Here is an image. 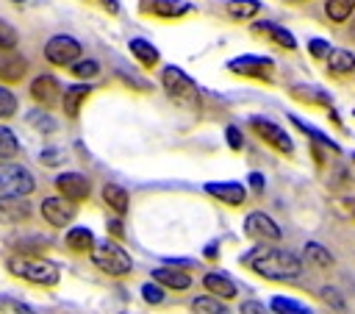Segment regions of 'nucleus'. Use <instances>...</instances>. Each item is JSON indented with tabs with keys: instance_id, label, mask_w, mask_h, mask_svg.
I'll return each mask as SVG.
<instances>
[{
	"instance_id": "1",
	"label": "nucleus",
	"mask_w": 355,
	"mask_h": 314,
	"mask_svg": "<svg viewBox=\"0 0 355 314\" xmlns=\"http://www.w3.org/2000/svg\"><path fill=\"white\" fill-rule=\"evenodd\" d=\"M241 264L269 281H291L302 272V261L291 250H280L269 245H255L252 250H247L241 256Z\"/></svg>"
},
{
	"instance_id": "2",
	"label": "nucleus",
	"mask_w": 355,
	"mask_h": 314,
	"mask_svg": "<svg viewBox=\"0 0 355 314\" xmlns=\"http://www.w3.org/2000/svg\"><path fill=\"white\" fill-rule=\"evenodd\" d=\"M8 272L28 281V283H36V286H55L58 278H61V270H58L55 261H50L44 256H28V253L11 256L8 258Z\"/></svg>"
},
{
	"instance_id": "3",
	"label": "nucleus",
	"mask_w": 355,
	"mask_h": 314,
	"mask_svg": "<svg viewBox=\"0 0 355 314\" xmlns=\"http://www.w3.org/2000/svg\"><path fill=\"white\" fill-rule=\"evenodd\" d=\"M92 253V261L97 270H103L105 275H114V278H122L133 270V258L125 247H119L116 242L111 239H103V242H94V247L89 250Z\"/></svg>"
},
{
	"instance_id": "4",
	"label": "nucleus",
	"mask_w": 355,
	"mask_h": 314,
	"mask_svg": "<svg viewBox=\"0 0 355 314\" xmlns=\"http://www.w3.org/2000/svg\"><path fill=\"white\" fill-rule=\"evenodd\" d=\"M161 83H164V92L169 100H175L178 106H186V108H197L200 106V89L197 83L178 67H164L161 72Z\"/></svg>"
},
{
	"instance_id": "5",
	"label": "nucleus",
	"mask_w": 355,
	"mask_h": 314,
	"mask_svg": "<svg viewBox=\"0 0 355 314\" xmlns=\"http://www.w3.org/2000/svg\"><path fill=\"white\" fill-rule=\"evenodd\" d=\"M36 181L33 175L22 167V164H14V161H0V195H8V197H28L33 192Z\"/></svg>"
},
{
	"instance_id": "6",
	"label": "nucleus",
	"mask_w": 355,
	"mask_h": 314,
	"mask_svg": "<svg viewBox=\"0 0 355 314\" xmlns=\"http://www.w3.org/2000/svg\"><path fill=\"white\" fill-rule=\"evenodd\" d=\"M80 53H83L80 42H78L75 36H69V33H55V36H50L47 44H44V58H47L50 64H55V67H69V64H75V61L80 58Z\"/></svg>"
},
{
	"instance_id": "7",
	"label": "nucleus",
	"mask_w": 355,
	"mask_h": 314,
	"mask_svg": "<svg viewBox=\"0 0 355 314\" xmlns=\"http://www.w3.org/2000/svg\"><path fill=\"white\" fill-rule=\"evenodd\" d=\"M244 233H247L250 239H255L258 245H275V242H280V236H283V231L277 228V222H275L269 214H263V211L247 214V220H244Z\"/></svg>"
},
{
	"instance_id": "8",
	"label": "nucleus",
	"mask_w": 355,
	"mask_h": 314,
	"mask_svg": "<svg viewBox=\"0 0 355 314\" xmlns=\"http://www.w3.org/2000/svg\"><path fill=\"white\" fill-rule=\"evenodd\" d=\"M250 125H252V131L266 142V144H272L277 153H294V142H291V136L286 133V128H280V125H275L272 119H263V117H252L250 119Z\"/></svg>"
},
{
	"instance_id": "9",
	"label": "nucleus",
	"mask_w": 355,
	"mask_h": 314,
	"mask_svg": "<svg viewBox=\"0 0 355 314\" xmlns=\"http://www.w3.org/2000/svg\"><path fill=\"white\" fill-rule=\"evenodd\" d=\"M227 69H230V72H239V75H250V78L269 81L272 72H275V64H272V58H266V56H239V58L227 61Z\"/></svg>"
},
{
	"instance_id": "10",
	"label": "nucleus",
	"mask_w": 355,
	"mask_h": 314,
	"mask_svg": "<svg viewBox=\"0 0 355 314\" xmlns=\"http://www.w3.org/2000/svg\"><path fill=\"white\" fill-rule=\"evenodd\" d=\"M31 97L42 108L58 106V100H61V83H58V78L55 75H36L31 81Z\"/></svg>"
},
{
	"instance_id": "11",
	"label": "nucleus",
	"mask_w": 355,
	"mask_h": 314,
	"mask_svg": "<svg viewBox=\"0 0 355 314\" xmlns=\"http://www.w3.org/2000/svg\"><path fill=\"white\" fill-rule=\"evenodd\" d=\"M55 189H58V197H64L69 203H78V200L89 197V181L80 172H61V175H55Z\"/></svg>"
},
{
	"instance_id": "12",
	"label": "nucleus",
	"mask_w": 355,
	"mask_h": 314,
	"mask_svg": "<svg viewBox=\"0 0 355 314\" xmlns=\"http://www.w3.org/2000/svg\"><path fill=\"white\" fill-rule=\"evenodd\" d=\"M42 217L53 225V228H64L72 222L75 217V203L64 200V197H44L42 200Z\"/></svg>"
},
{
	"instance_id": "13",
	"label": "nucleus",
	"mask_w": 355,
	"mask_h": 314,
	"mask_svg": "<svg viewBox=\"0 0 355 314\" xmlns=\"http://www.w3.org/2000/svg\"><path fill=\"white\" fill-rule=\"evenodd\" d=\"M28 72V58L17 50H0V83H17Z\"/></svg>"
},
{
	"instance_id": "14",
	"label": "nucleus",
	"mask_w": 355,
	"mask_h": 314,
	"mask_svg": "<svg viewBox=\"0 0 355 314\" xmlns=\"http://www.w3.org/2000/svg\"><path fill=\"white\" fill-rule=\"evenodd\" d=\"M139 8L144 14H153V17H161V19H175V17H183L191 6L186 0H141Z\"/></svg>"
},
{
	"instance_id": "15",
	"label": "nucleus",
	"mask_w": 355,
	"mask_h": 314,
	"mask_svg": "<svg viewBox=\"0 0 355 314\" xmlns=\"http://www.w3.org/2000/svg\"><path fill=\"white\" fill-rule=\"evenodd\" d=\"M205 192L227 206H241L247 200V189L236 181H219V183H205Z\"/></svg>"
},
{
	"instance_id": "16",
	"label": "nucleus",
	"mask_w": 355,
	"mask_h": 314,
	"mask_svg": "<svg viewBox=\"0 0 355 314\" xmlns=\"http://www.w3.org/2000/svg\"><path fill=\"white\" fill-rule=\"evenodd\" d=\"M89 94H92V86H89V83H72V86L61 89V100H58V106L64 108L67 117H78V111H80V106L86 103Z\"/></svg>"
},
{
	"instance_id": "17",
	"label": "nucleus",
	"mask_w": 355,
	"mask_h": 314,
	"mask_svg": "<svg viewBox=\"0 0 355 314\" xmlns=\"http://www.w3.org/2000/svg\"><path fill=\"white\" fill-rule=\"evenodd\" d=\"M202 286H205L214 297H219V300H230V297L239 295V286L230 281L227 272H205V275H202Z\"/></svg>"
},
{
	"instance_id": "18",
	"label": "nucleus",
	"mask_w": 355,
	"mask_h": 314,
	"mask_svg": "<svg viewBox=\"0 0 355 314\" xmlns=\"http://www.w3.org/2000/svg\"><path fill=\"white\" fill-rule=\"evenodd\" d=\"M31 217V203L28 197H8L0 195V222H22Z\"/></svg>"
},
{
	"instance_id": "19",
	"label": "nucleus",
	"mask_w": 355,
	"mask_h": 314,
	"mask_svg": "<svg viewBox=\"0 0 355 314\" xmlns=\"http://www.w3.org/2000/svg\"><path fill=\"white\" fill-rule=\"evenodd\" d=\"M153 283L183 292V289L191 286V275L183 272V270H178V267H158V270H153Z\"/></svg>"
},
{
	"instance_id": "20",
	"label": "nucleus",
	"mask_w": 355,
	"mask_h": 314,
	"mask_svg": "<svg viewBox=\"0 0 355 314\" xmlns=\"http://www.w3.org/2000/svg\"><path fill=\"white\" fill-rule=\"evenodd\" d=\"M128 47H130V53H133V58L141 64V67H155L158 61H161V53H158V47H153V42H147V39H130L128 42Z\"/></svg>"
},
{
	"instance_id": "21",
	"label": "nucleus",
	"mask_w": 355,
	"mask_h": 314,
	"mask_svg": "<svg viewBox=\"0 0 355 314\" xmlns=\"http://www.w3.org/2000/svg\"><path fill=\"white\" fill-rule=\"evenodd\" d=\"M252 31H255V33H266L272 42H277V44L286 47V50H294V47H297V39H294L286 28H280V25H275V22H255Z\"/></svg>"
},
{
	"instance_id": "22",
	"label": "nucleus",
	"mask_w": 355,
	"mask_h": 314,
	"mask_svg": "<svg viewBox=\"0 0 355 314\" xmlns=\"http://www.w3.org/2000/svg\"><path fill=\"white\" fill-rule=\"evenodd\" d=\"M103 200H105V206L114 208L116 214H125V211H128V203H130L128 189L119 186V183H105V186H103Z\"/></svg>"
},
{
	"instance_id": "23",
	"label": "nucleus",
	"mask_w": 355,
	"mask_h": 314,
	"mask_svg": "<svg viewBox=\"0 0 355 314\" xmlns=\"http://www.w3.org/2000/svg\"><path fill=\"white\" fill-rule=\"evenodd\" d=\"M327 67L336 75H349V72H355V56L349 50H330L327 53Z\"/></svg>"
},
{
	"instance_id": "24",
	"label": "nucleus",
	"mask_w": 355,
	"mask_h": 314,
	"mask_svg": "<svg viewBox=\"0 0 355 314\" xmlns=\"http://www.w3.org/2000/svg\"><path fill=\"white\" fill-rule=\"evenodd\" d=\"M67 247L75 250V253H89L94 247V233L89 228H83V225L80 228H72L67 233Z\"/></svg>"
},
{
	"instance_id": "25",
	"label": "nucleus",
	"mask_w": 355,
	"mask_h": 314,
	"mask_svg": "<svg viewBox=\"0 0 355 314\" xmlns=\"http://www.w3.org/2000/svg\"><path fill=\"white\" fill-rule=\"evenodd\" d=\"M225 8H227V14L233 19H250V17H255L261 11V3L258 0H227Z\"/></svg>"
},
{
	"instance_id": "26",
	"label": "nucleus",
	"mask_w": 355,
	"mask_h": 314,
	"mask_svg": "<svg viewBox=\"0 0 355 314\" xmlns=\"http://www.w3.org/2000/svg\"><path fill=\"white\" fill-rule=\"evenodd\" d=\"M191 308L197 314H230V308L225 306V300L214 297V295H205V297H194Z\"/></svg>"
},
{
	"instance_id": "27",
	"label": "nucleus",
	"mask_w": 355,
	"mask_h": 314,
	"mask_svg": "<svg viewBox=\"0 0 355 314\" xmlns=\"http://www.w3.org/2000/svg\"><path fill=\"white\" fill-rule=\"evenodd\" d=\"M272 311L275 314H313L308 306H302L300 300L294 297H283V295H275L272 297Z\"/></svg>"
},
{
	"instance_id": "28",
	"label": "nucleus",
	"mask_w": 355,
	"mask_h": 314,
	"mask_svg": "<svg viewBox=\"0 0 355 314\" xmlns=\"http://www.w3.org/2000/svg\"><path fill=\"white\" fill-rule=\"evenodd\" d=\"M352 11H355V0H327V3H324V14H327L333 22H344Z\"/></svg>"
},
{
	"instance_id": "29",
	"label": "nucleus",
	"mask_w": 355,
	"mask_h": 314,
	"mask_svg": "<svg viewBox=\"0 0 355 314\" xmlns=\"http://www.w3.org/2000/svg\"><path fill=\"white\" fill-rule=\"evenodd\" d=\"M17 153H19V142H17L14 131H11V128H6V125H0V161L14 158Z\"/></svg>"
},
{
	"instance_id": "30",
	"label": "nucleus",
	"mask_w": 355,
	"mask_h": 314,
	"mask_svg": "<svg viewBox=\"0 0 355 314\" xmlns=\"http://www.w3.org/2000/svg\"><path fill=\"white\" fill-rule=\"evenodd\" d=\"M305 256H308V261H313L316 267H330V264H333L330 250H324L319 242H308V245H305Z\"/></svg>"
},
{
	"instance_id": "31",
	"label": "nucleus",
	"mask_w": 355,
	"mask_h": 314,
	"mask_svg": "<svg viewBox=\"0 0 355 314\" xmlns=\"http://www.w3.org/2000/svg\"><path fill=\"white\" fill-rule=\"evenodd\" d=\"M69 69H72V75H78V78H94L97 72H100V64L97 61H92V58H78L75 64H69Z\"/></svg>"
},
{
	"instance_id": "32",
	"label": "nucleus",
	"mask_w": 355,
	"mask_h": 314,
	"mask_svg": "<svg viewBox=\"0 0 355 314\" xmlns=\"http://www.w3.org/2000/svg\"><path fill=\"white\" fill-rule=\"evenodd\" d=\"M19 42V33L14 31V25H8L6 19H0V50H14Z\"/></svg>"
},
{
	"instance_id": "33",
	"label": "nucleus",
	"mask_w": 355,
	"mask_h": 314,
	"mask_svg": "<svg viewBox=\"0 0 355 314\" xmlns=\"http://www.w3.org/2000/svg\"><path fill=\"white\" fill-rule=\"evenodd\" d=\"M14 111H17V97L6 86H0V119L14 117Z\"/></svg>"
},
{
	"instance_id": "34",
	"label": "nucleus",
	"mask_w": 355,
	"mask_h": 314,
	"mask_svg": "<svg viewBox=\"0 0 355 314\" xmlns=\"http://www.w3.org/2000/svg\"><path fill=\"white\" fill-rule=\"evenodd\" d=\"M28 122H31V125H36V128H39V131H44V133L55 131V119H53V117H47L44 111H31V114H28Z\"/></svg>"
},
{
	"instance_id": "35",
	"label": "nucleus",
	"mask_w": 355,
	"mask_h": 314,
	"mask_svg": "<svg viewBox=\"0 0 355 314\" xmlns=\"http://www.w3.org/2000/svg\"><path fill=\"white\" fill-rule=\"evenodd\" d=\"M141 297H144L147 303L158 306V303L164 300V289H161L158 283H153V281H150V283H144V286H141Z\"/></svg>"
},
{
	"instance_id": "36",
	"label": "nucleus",
	"mask_w": 355,
	"mask_h": 314,
	"mask_svg": "<svg viewBox=\"0 0 355 314\" xmlns=\"http://www.w3.org/2000/svg\"><path fill=\"white\" fill-rule=\"evenodd\" d=\"M241 314H272V311L258 300H244L241 303Z\"/></svg>"
},
{
	"instance_id": "37",
	"label": "nucleus",
	"mask_w": 355,
	"mask_h": 314,
	"mask_svg": "<svg viewBox=\"0 0 355 314\" xmlns=\"http://www.w3.org/2000/svg\"><path fill=\"white\" fill-rule=\"evenodd\" d=\"M308 50H311L316 58H322V56L330 53V44H327L324 39H311V42H308Z\"/></svg>"
},
{
	"instance_id": "38",
	"label": "nucleus",
	"mask_w": 355,
	"mask_h": 314,
	"mask_svg": "<svg viewBox=\"0 0 355 314\" xmlns=\"http://www.w3.org/2000/svg\"><path fill=\"white\" fill-rule=\"evenodd\" d=\"M322 297H324L327 303H333L336 308H344V297H341V295H338L336 289H330V286H324V289H322Z\"/></svg>"
},
{
	"instance_id": "39",
	"label": "nucleus",
	"mask_w": 355,
	"mask_h": 314,
	"mask_svg": "<svg viewBox=\"0 0 355 314\" xmlns=\"http://www.w3.org/2000/svg\"><path fill=\"white\" fill-rule=\"evenodd\" d=\"M227 144L233 147V150H241V144H244V139H241V133H239V128H227Z\"/></svg>"
},
{
	"instance_id": "40",
	"label": "nucleus",
	"mask_w": 355,
	"mask_h": 314,
	"mask_svg": "<svg viewBox=\"0 0 355 314\" xmlns=\"http://www.w3.org/2000/svg\"><path fill=\"white\" fill-rule=\"evenodd\" d=\"M39 158H42V164H58V161H61V153H55V150L50 147V150H47V153H42Z\"/></svg>"
},
{
	"instance_id": "41",
	"label": "nucleus",
	"mask_w": 355,
	"mask_h": 314,
	"mask_svg": "<svg viewBox=\"0 0 355 314\" xmlns=\"http://www.w3.org/2000/svg\"><path fill=\"white\" fill-rule=\"evenodd\" d=\"M92 3H100L105 11H111V14H116L119 11V3L116 0H92Z\"/></svg>"
},
{
	"instance_id": "42",
	"label": "nucleus",
	"mask_w": 355,
	"mask_h": 314,
	"mask_svg": "<svg viewBox=\"0 0 355 314\" xmlns=\"http://www.w3.org/2000/svg\"><path fill=\"white\" fill-rule=\"evenodd\" d=\"M250 183H252L255 189H261V186H263V178H261L258 172H252V178H250Z\"/></svg>"
},
{
	"instance_id": "43",
	"label": "nucleus",
	"mask_w": 355,
	"mask_h": 314,
	"mask_svg": "<svg viewBox=\"0 0 355 314\" xmlns=\"http://www.w3.org/2000/svg\"><path fill=\"white\" fill-rule=\"evenodd\" d=\"M111 233H116V236H122V225H119V222H111Z\"/></svg>"
},
{
	"instance_id": "44",
	"label": "nucleus",
	"mask_w": 355,
	"mask_h": 314,
	"mask_svg": "<svg viewBox=\"0 0 355 314\" xmlns=\"http://www.w3.org/2000/svg\"><path fill=\"white\" fill-rule=\"evenodd\" d=\"M14 3H25V0H14Z\"/></svg>"
}]
</instances>
